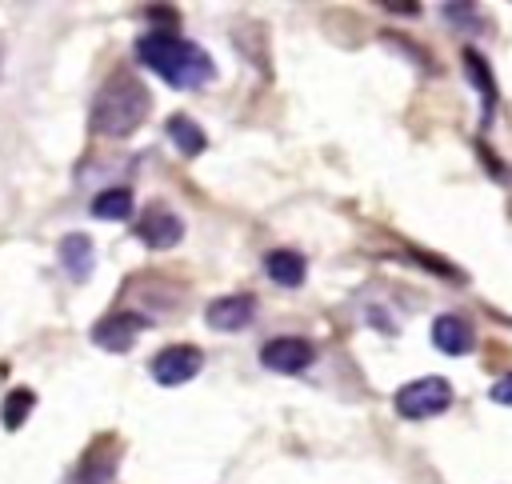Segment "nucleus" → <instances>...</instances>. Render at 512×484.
Here are the masks:
<instances>
[{
  "label": "nucleus",
  "mask_w": 512,
  "mask_h": 484,
  "mask_svg": "<svg viewBox=\"0 0 512 484\" xmlns=\"http://www.w3.org/2000/svg\"><path fill=\"white\" fill-rule=\"evenodd\" d=\"M136 56L144 68H152L172 88H200L216 80L212 56L196 40H180L176 32H148L136 40Z\"/></svg>",
  "instance_id": "obj_1"
},
{
  "label": "nucleus",
  "mask_w": 512,
  "mask_h": 484,
  "mask_svg": "<svg viewBox=\"0 0 512 484\" xmlns=\"http://www.w3.org/2000/svg\"><path fill=\"white\" fill-rule=\"evenodd\" d=\"M148 112H152L148 84L132 72H112L92 100V132L108 140H124L148 120Z\"/></svg>",
  "instance_id": "obj_2"
},
{
  "label": "nucleus",
  "mask_w": 512,
  "mask_h": 484,
  "mask_svg": "<svg viewBox=\"0 0 512 484\" xmlns=\"http://www.w3.org/2000/svg\"><path fill=\"white\" fill-rule=\"evenodd\" d=\"M124 296L132 300V304H124V308H132V312H140L144 320H152V316H172V312L180 308V300H184V284L148 272V276L128 280V284H124Z\"/></svg>",
  "instance_id": "obj_3"
},
{
  "label": "nucleus",
  "mask_w": 512,
  "mask_h": 484,
  "mask_svg": "<svg viewBox=\"0 0 512 484\" xmlns=\"http://www.w3.org/2000/svg\"><path fill=\"white\" fill-rule=\"evenodd\" d=\"M392 404L404 420H428L452 404V384L444 376H420V380H408L404 388H396Z\"/></svg>",
  "instance_id": "obj_4"
},
{
  "label": "nucleus",
  "mask_w": 512,
  "mask_h": 484,
  "mask_svg": "<svg viewBox=\"0 0 512 484\" xmlns=\"http://www.w3.org/2000/svg\"><path fill=\"white\" fill-rule=\"evenodd\" d=\"M204 368V352L196 344H168L148 360V372L160 388H180L188 380H196Z\"/></svg>",
  "instance_id": "obj_5"
},
{
  "label": "nucleus",
  "mask_w": 512,
  "mask_h": 484,
  "mask_svg": "<svg viewBox=\"0 0 512 484\" xmlns=\"http://www.w3.org/2000/svg\"><path fill=\"white\" fill-rule=\"evenodd\" d=\"M132 232H136V240H140L144 248H176V244L184 240V220H180L168 204L152 200V204L136 216Z\"/></svg>",
  "instance_id": "obj_6"
},
{
  "label": "nucleus",
  "mask_w": 512,
  "mask_h": 484,
  "mask_svg": "<svg viewBox=\"0 0 512 484\" xmlns=\"http://www.w3.org/2000/svg\"><path fill=\"white\" fill-rule=\"evenodd\" d=\"M312 360H316V344L304 336H272L260 348V364L280 376H296V372L312 368Z\"/></svg>",
  "instance_id": "obj_7"
},
{
  "label": "nucleus",
  "mask_w": 512,
  "mask_h": 484,
  "mask_svg": "<svg viewBox=\"0 0 512 484\" xmlns=\"http://www.w3.org/2000/svg\"><path fill=\"white\" fill-rule=\"evenodd\" d=\"M148 324H152V320H144L140 312L116 308V312H108L104 320L92 324V344H100L104 352H128V348L136 344V336H140Z\"/></svg>",
  "instance_id": "obj_8"
},
{
  "label": "nucleus",
  "mask_w": 512,
  "mask_h": 484,
  "mask_svg": "<svg viewBox=\"0 0 512 484\" xmlns=\"http://www.w3.org/2000/svg\"><path fill=\"white\" fill-rule=\"evenodd\" d=\"M252 312H256V300L248 292H236V296H216L204 308V320L216 332H240V328L252 324Z\"/></svg>",
  "instance_id": "obj_9"
},
{
  "label": "nucleus",
  "mask_w": 512,
  "mask_h": 484,
  "mask_svg": "<svg viewBox=\"0 0 512 484\" xmlns=\"http://www.w3.org/2000/svg\"><path fill=\"white\" fill-rule=\"evenodd\" d=\"M264 272H268V280L280 284V288H300L304 276H308V260H304L296 248H272V252L264 256Z\"/></svg>",
  "instance_id": "obj_10"
},
{
  "label": "nucleus",
  "mask_w": 512,
  "mask_h": 484,
  "mask_svg": "<svg viewBox=\"0 0 512 484\" xmlns=\"http://www.w3.org/2000/svg\"><path fill=\"white\" fill-rule=\"evenodd\" d=\"M432 344L444 352V356H464L472 352V324L464 316H436L432 320Z\"/></svg>",
  "instance_id": "obj_11"
},
{
  "label": "nucleus",
  "mask_w": 512,
  "mask_h": 484,
  "mask_svg": "<svg viewBox=\"0 0 512 484\" xmlns=\"http://www.w3.org/2000/svg\"><path fill=\"white\" fill-rule=\"evenodd\" d=\"M56 256H60V264H64V272H68L72 280H88V272H92V264H96V248H92V240H88L84 232H68V236L56 244Z\"/></svg>",
  "instance_id": "obj_12"
},
{
  "label": "nucleus",
  "mask_w": 512,
  "mask_h": 484,
  "mask_svg": "<svg viewBox=\"0 0 512 484\" xmlns=\"http://www.w3.org/2000/svg\"><path fill=\"white\" fill-rule=\"evenodd\" d=\"M164 132H168V140L176 144V152H180V156H200V152L208 148V136H204V128H200L192 116H184V112L168 116Z\"/></svg>",
  "instance_id": "obj_13"
},
{
  "label": "nucleus",
  "mask_w": 512,
  "mask_h": 484,
  "mask_svg": "<svg viewBox=\"0 0 512 484\" xmlns=\"http://www.w3.org/2000/svg\"><path fill=\"white\" fill-rule=\"evenodd\" d=\"M32 408H36V392H32V388H12V392L0 400V424H4L8 432H20L24 420L32 416Z\"/></svg>",
  "instance_id": "obj_14"
},
{
  "label": "nucleus",
  "mask_w": 512,
  "mask_h": 484,
  "mask_svg": "<svg viewBox=\"0 0 512 484\" xmlns=\"http://www.w3.org/2000/svg\"><path fill=\"white\" fill-rule=\"evenodd\" d=\"M88 212L96 220H128V212H132V188H104V192H96Z\"/></svg>",
  "instance_id": "obj_15"
},
{
  "label": "nucleus",
  "mask_w": 512,
  "mask_h": 484,
  "mask_svg": "<svg viewBox=\"0 0 512 484\" xmlns=\"http://www.w3.org/2000/svg\"><path fill=\"white\" fill-rule=\"evenodd\" d=\"M464 68H468V76H472V84H476V92L484 96V120H488V112H492V104H496V84H492V72H488V64H484V56L480 52H472V48H464Z\"/></svg>",
  "instance_id": "obj_16"
},
{
  "label": "nucleus",
  "mask_w": 512,
  "mask_h": 484,
  "mask_svg": "<svg viewBox=\"0 0 512 484\" xmlns=\"http://www.w3.org/2000/svg\"><path fill=\"white\" fill-rule=\"evenodd\" d=\"M492 400L504 404V408H512V372H504V376L492 384Z\"/></svg>",
  "instance_id": "obj_17"
},
{
  "label": "nucleus",
  "mask_w": 512,
  "mask_h": 484,
  "mask_svg": "<svg viewBox=\"0 0 512 484\" xmlns=\"http://www.w3.org/2000/svg\"><path fill=\"white\" fill-rule=\"evenodd\" d=\"M144 16H152V20H160V16H164L168 24H176V20H180V12H176L172 4H164V8H144Z\"/></svg>",
  "instance_id": "obj_18"
},
{
  "label": "nucleus",
  "mask_w": 512,
  "mask_h": 484,
  "mask_svg": "<svg viewBox=\"0 0 512 484\" xmlns=\"http://www.w3.org/2000/svg\"><path fill=\"white\" fill-rule=\"evenodd\" d=\"M384 8H388V12H404V16H416V12H420V4H408V0H404V4H400V0H384Z\"/></svg>",
  "instance_id": "obj_19"
}]
</instances>
